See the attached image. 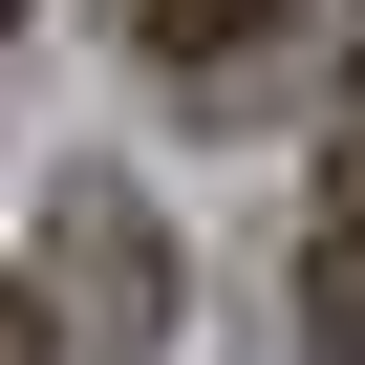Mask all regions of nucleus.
I'll use <instances>...</instances> for the list:
<instances>
[{"mask_svg":"<svg viewBox=\"0 0 365 365\" xmlns=\"http://www.w3.org/2000/svg\"><path fill=\"white\" fill-rule=\"evenodd\" d=\"M0 365H65V322H43V279H0Z\"/></svg>","mask_w":365,"mask_h":365,"instance_id":"20e7f679","label":"nucleus"},{"mask_svg":"<svg viewBox=\"0 0 365 365\" xmlns=\"http://www.w3.org/2000/svg\"><path fill=\"white\" fill-rule=\"evenodd\" d=\"M65 301H86V365H150L172 258H150V215H129V194H86V215H65Z\"/></svg>","mask_w":365,"mask_h":365,"instance_id":"f257e3e1","label":"nucleus"},{"mask_svg":"<svg viewBox=\"0 0 365 365\" xmlns=\"http://www.w3.org/2000/svg\"><path fill=\"white\" fill-rule=\"evenodd\" d=\"M301 344L365 365V129H344V172H322V215H301Z\"/></svg>","mask_w":365,"mask_h":365,"instance_id":"7ed1b4c3","label":"nucleus"},{"mask_svg":"<svg viewBox=\"0 0 365 365\" xmlns=\"http://www.w3.org/2000/svg\"><path fill=\"white\" fill-rule=\"evenodd\" d=\"M279 43H301V0H150V65L194 86V108H237Z\"/></svg>","mask_w":365,"mask_h":365,"instance_id":"f03ea898","label":"nucleus"}]
</instances>
